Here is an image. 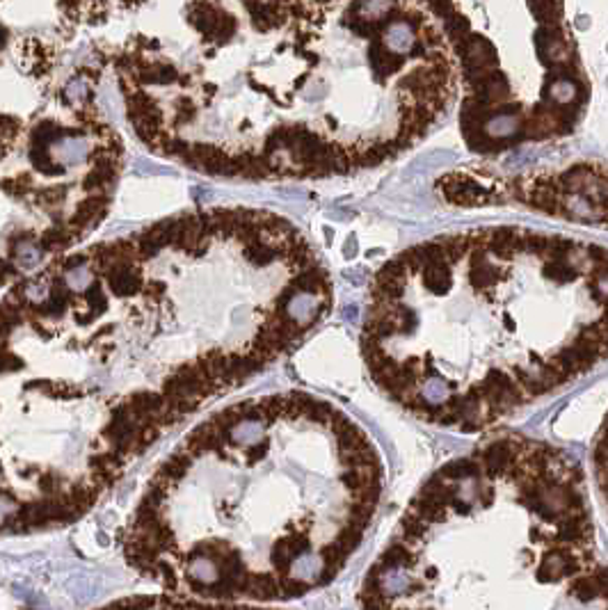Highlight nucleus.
<instances>
[{"label": "nucleus", "mask_w": 608, "mask_h": 610, "mask_svg": "<svg viewBox=\"0 0 608 610\" xmlns=\"http://www.w3.org/2000/svg\"><path fill=\"white\" fill-rule=\"evenodd\" d=\"M382 41H385V48L396 55L409 53V50L416 46V37L412 32L409 23H405V21H396V23L389 26Z\"/></svg>", "instance_id": "nucleus-1"}, {"label": "nucleus", "mask_w": 608, "mask_h": 610, "mask_svg": "<svg viewBox=\"0 0 608 610\" xmlns=\"http://www.w3.org/2000/svg\"><path fill=\"white\" fill-rule=\"evenodd\" d=\"M371 64H373V71L380 73V76H391V73L400 71L403 55H396L391 50H387L382 44H375L371 50Z\"/></svg>", "instance_id": "nucleus-2"}, {"label": "nucleus", "mask_w": 608, "mask_h": 610, "mask_svg": "<svg viewBox=\"0 0 608 610\" xmlns=\"http://www.w3.org/2000/svg\"><path fill=\"white\" fill-rule=\"evenodd\" d=\"M394 7V0H362L359 17L362 19H382Z\"/></svg>", "instance_id": "nucleus-3"}]
</instances>
